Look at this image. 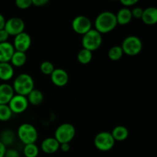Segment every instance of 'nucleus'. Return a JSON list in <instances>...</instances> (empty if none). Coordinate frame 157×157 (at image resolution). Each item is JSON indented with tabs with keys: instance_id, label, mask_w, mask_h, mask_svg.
Listing matches in <instances>:
<instances>
[{
	"instance_id": "1",
	"label": "nucleus",
	"mask_w": 157,
	"mask_h": 157,
	"mask_svg": "<svg viewBox=\"0 0 157 157\" xmlns=\"http://www.w3.org/2000/svg\"><path fill=\"white\" fill-rule=\"evenodd\" d=\"M117 25L116 15L110 11H104L97 16L94 21L95 30L99 33L106 34L113 31Z\"/></svg>"
},
{
	"instance_id": "2",
	"label": "nucleus",
	"mask_w": 157,
	"mask_h": 157,
	"mask_svg": "<svg viewBox=\"0 0 157 157\" xmlns=\"http://www.w3.org/2000/svg\"><path fill=\"white\" fill-rule=\"evenodd\" d=\"M34 86L35 82L32 76L29 74L22 73L18 75L14 80L12 87L16 94L27 97L34 89Z\"/></svg>"
},
{
	"instance_id": "3",
	"label": "nucleus",
	"mask_w": 157,
	"mask_h": 157,
	"mask_svg": "<svg viewBox=\"0 0 157 157\" xmlns=\"http://www.w3.org/2000/svg\"><path fill=\"white\" fill-rule=\"evenodd\" d=\"M103 42L102 35L95 29H90L89 32L83 35L82 43L83 48L87 49L93 52L96 51L101 46Z\"/></svg>"
},
{
	"instance_id": "4",
	"label": "nucleus",
	"mask_w": 157,
	"mask_h": 157,
	"mask_svg": "<svg viewBox=\"0 0 157 157\" xmlns=\"http://www.w3.org/2000/svg\"><path fill=\"white\" fill-rule=\"evenodd\" d=\"M17 135L20 141L25 145L35 144L38 136L36 128L32 124H27V123H25L19 126Z\"/></svg>"
},
{
	"instance_id": "5",
	"label": "nucleus",
	"mask_w": 157,
	"mask_h": 157,
	"mask_svg": "<svg viewBox=\"0 0 157 157\" xmlns=\"http://www.w3.org/2000/svg\"><path fill=\"white\" fill-rule=\"evenodd\" d=\"M124 54L129 56H136L139 55L143 48V43L139 37L130 35L124 38L121 46Z\"/></svg>"
},
{
	"instance_id": "6",
	"label": "nucleus",
	"mask_w": 157,
	"mask_h": 157,
	"mask_svg": "<svg viewBox=\"0 0 157 157\" xmlns=\"http://www.w3.org/2000/svg\"><path fill=\"white\" fill-rule=\"evenodd\" d=\"M76 133L75 127L71 124L64 123L58 126L55 132V138L60 144H70Z\"/></svg>"
},
{
	"instance_id": "7",
	"label": "nucleus",
	"mask_w": 157,
	"mask_h": 157,
	"mask_svg": "<svg viewBox=\"0 0 157 157\" xmlns=\"http://www.w3.org/2000/svg\"><path fill=\"white\" fill-rule=\"evenodd\" d=\"M94 144L98 150L106 152L110 150L114 147L115 140L110 132L103 131L96 135Z\"/></svg>"
},
{
	"instance_id": "8",
	"label": "nucleus",
	"mask_w": 157,
	"mask_h": 157,
	"mask_svg": "<svg viewBox=\"0 0 157 157\" xmlns=\"http://www.w3.org/2000/svg\"><path fill=\"white\" fill-rule=\"evenodd\" d=\"M71 26L73 30L76 33L84 35L91 29L92 23L88 17L84 15H78L73 19Z\"/></svg>"
},
{
	"instance_id": "9",
	"label": "nucleus",
	"mask_w": 157,
	"mask_h": 157,
	"mask_svg": "<svg viewBox=\"0 0 157 157\" xmlns=\"http://www.w3.org/2000/svg\"><path fill=\"white\" fill-rule=\"evenodd\" d=\"M8 105L10 110H12V113L19 114L27 110L29 107V101H28L27 97L15 94L9 101Z\"/></svg>"
},
{
	"instance_id": "10",
	"label": "nucleus",
	"mask_w": 157,
	"mask_h": 157,
	"mask_svg": "<svg viewBox=\"0 0 157 157\" xmlns=\"http://www.w3.org/2000/svg\"><path fill=\"white\" fill-rule=\"evenodd\" d=\"M25 25L24 21L18 17H12L6 20L4 29L8 32L9 35L15 36L18 34L24 32Z\"/></svg>"
},
{
	"instance_id": "11",
	"label": "nucleus",
	"mask_w": 157,
	"mask_h": 157,
	"mask_svg": "<svg viewBox=\"0 0 157 157\" xmlns=\"http://www.w3.org/2000/svg\"><path fill=\"white\" fill-rule=\"evenodd\" d=\"M32 44L31 36L25 32H23L18 35H15L14 38L13 45L14 48L17 52H25V53Z\"/></svg>"
},
{
	"instance_id": "12",
	"label": "nucleus",
	"mask_w": 157,
	"mask_h": 157,
	"mask_svg": "<svg viewBox=\"0 0 157 157\" xmlns=\"http://www.w3.org/2000/svg\"><path fill=\"white\" fill-rule=\"evenodd\" d=\"M50 76L52 83L57 87H64L69 81L68 74L62 68H55Z\"/></svg>"
},
{
	"instance_id": "13",
	"label": "nucleus",
	"mask_w": 157,
	"mask_h": 157,
	"mask_svg": "<svg viewBox=\"0 0 157 157\" xmlns=\"http://www.w3.org/2000/svg\"><path fill=\"white\" fill-rule=\"evenodd\" d=\"M15 51L12 44L9 41L0 43V63L9 62Z\"/></svg>"
},
{
	"instance_id": "14",
	"label": "nucleus",
	"mask_w": 157,
	"mask_h": 157,
	"mask_svg": "<svg viewBox=\"0 0 157 157\" xmlns=\"http://www.w3.org/2000/svg\"><path fill=\"white\" fill-rule=\"evenodd\" d=\"M14 95L15 91L12 85L7 83L0 84V104H9Z\"/></svg>"
},
{
	"instance_id": "15",
	"label": "nucleus",
	"mask_w": 157,
	"mask_h": 157,
	"mask_svg": "<svg viewBox=\"0 0 157 157\" xmlns=\"http://www.w3.org/2000/svg\"><path fill=\"white\" fill-rule=\"evenodd\" d=\"M41 150L47 154H53L60 148V144L55 137H48L44 139L41 144Z\"/></svg>"
},
{
	"instance_id": "16",
	"label": "nucleus",
	"mask_w": 157,
	"mask_h": 157,
	"mask_svg": "<svg viewBox=\"0 0 157 157\" xmlns=\"http://www.w3.org/2000/svg\"><path fill=\"white\" fill-rule=\"evenodd\" d=\"M144 24L153 25L157 22V9L155 7H148L144 9L140 18Z\"/></svg>"
},
{
	"instance_id": "17",
	"label": "nucleus",
	"mask_w": 157,
	"mask_h": 157,
	"mask_svg": "<svg viewBox=\"0 0 157 157\" xmlns=\"http://www.w3.org/2000/svg\"><path fill=\"white\" fill-rule=\"evenodd\" d=\"M115 15H116L117 25H128L131 21L132 18H133L131 10L126 7H124L120 9L117 12V13L115 14Z\"/></svg>"
},
{
	"instance_id": "18",
	"label": "nucleus",
	"mask_w": 157,
	"mask_h": 157,
	"mask_svg": "<svg viewBox=\"0 0 157 157\" xmlns=\"http://www.w3.org/2000/svg\"><path fill=\"white\" fill-rule=\"evenodd\" d=\"M14 75V67L9 62L0 63V80L8 81Z\"/></svg>"
},
{
	"instance_id": "19",
	"label": "nucleus",
	"mask_w": 157,
	"mask_h": 157,
	"mask_svg": "<svg viewBox=\"0 0 157 157\" xmlns=\"http://www.w3.org/2000/svg\"><path fill=\"white\" fill-rule=\"evenodd\" d=\"M110 133L115 141H124L127 140L129 136L128 129L124 126H117L114 127Z\"/></svg>"
},
{
	"instance_id": "20",
	"label": "nucleus",
	"mask_w": 157,
	"mask_h": 157,
	"mask_svg": "<svg viewBox=\"0 0 157 157\" xmlns=\"http://www.w3.org/2000/svg\"><path fill=\"white\" fill-rule=\"evenodd\" d=\"M27 99L28 101H29V104H32L34 106H38L40 105L43 102L44 95H43L42 92L41 90L34 88L29 94V95L27 96Z\"/></svg>"
},
{
	"instance_id": "21",
	"label": "nucleus",
	"mask_w": 157,
	"mask_h": 157,
	"mask_svg": "<svg viewBox=\"0 0 157 157\" xmlns=\"http://www.w3.org/2000/svg\"><path fill=\"white\" fill-rule=\"evenodd\" d=\"M27 61V56L25 52H17L15 51L12 58H11V64L14 67H19L24 65Z\"/></svg>"
},
{
	"instance_id": "22",
	"label": "nucleus",
	"mask_w": 157,
	"mask_h": 157,
	"mask_svg": "<svg viewBox=\"0 0 157 157\" xmlns=\"http://www.w3.org/2000/svg\"><path fill=\"white\" fill-rule=\"evenodd\" d=\"M15 139V134L12 130L6 129L2 132L0 135V141L4 144L6 147L12 145Z\"/></svg>"
},
{
	"instance_id": "23",
	"label": "nucleus",
	"mask_w": 157,
	"mask_h": 157,
	"mask_svg": "<svg viewBox=\"0 0 157 157\" xmlns=\"http://www.w3.org/2000/svg\"><path fill=\"white\" fill-rule=\"evenodd\" d=\"M77 58H78V61L81 64H87L91 61L93 55H92V52H90V51L82 48L81 50L79 51Z\"/></svg>"
},
{
	"instance_id": "24",
	"label": "nucleus",
	"mask_w": 157,
	"mask_h": 157,
	"mask_svg": "<svg viewBox=\"0 0 157 157\" xmlns=\"http://www.w3.org/2000/svg\"><path fill=\"white\" fill-rule=\"evenodd\" d=\"M124 55L122 48L119 45H115L110 48L108 51V57L112 61H118Z\"/></svg>"
},
{
	"instance_id": "25",
	"label": "nucleus",
	"mask_w": 157,
	"mask_h": 157,
	"mask_svg": "<svg viewBox=\"0 0 157 157\" xmlns=\"http://www.w3.org/2000/svg\"><path fill=\"white\" fill-rule=\"evenodd\" d=\"M23 153L25 157H37L39 153V149L35 144H26L23 149Z\"/></svg>"
},
{
	"instance_id": "26",
	"label": "nucleus",
	"mask_w": 157,
	"mask_h": 157,
	"mask_svg": "<svg viewBox=\"0 0 157 157\" xmlns=\"http://www.w3.org/2000/svg\"><path fill=\"white\" fill-rule=\"evenodd\" d=\"M12 112L8 104H0V121H8L12 118Z\"/></svg>"
},
{
	"instance_id": "27",
	"label": "nucleus",
	"mask_w": 157,
	"mask_h": 157,
	"mask_svg": "<svg viewBox=\"0 0 157 157\" xmlns=\"http://www.w3.org/2000/svg\"><path fill=\"white\" fill-rule=\"evenodd\" d=\"M55 69V68L53 63H52L49 61H43L41 64V65H40V70L45 75H51Z\"/></svg>"
},
{
	"instance_id": "28",
	"label": "nucleus",
	"mask_w": 157,
	"mask_h": 157,
	"mask_svg": "<svg viewBox=\"0 0 157 157\" xmlns=\"http://www.w3.org/2000/svg\"><path fill=\"white\" fill-rule=\"evenodd\" d=\"M15 5L20 9H27L32 6V0H17Z\"/></svg>"
},
{
	"instance_id": "29",
	"label": "nucleus",
	"mask_w": 157,
	"mask_h": 157,
	"mask_svg": "<svg viewBox=\"0 0 157 157\" xmlns=\"http://www.w3.org/2000/svg\"><path fill=\"white\" fill-rule=\"evenodd\" d=\"M144 12V9L140 7H135L133 8V10H131L132 16L135 18H141Z\"/></svg>"
},
{
	"instance_id": "30",
	"label": "nucleus",
	"mask_w": 157,
	"mask_h": 157,
	"mask_svg": "<svg viewBox=\"0 0 157 157\" xmlns=\"http://www.w3.org/2000/svg\"><path fill=\"white\" fill-rule=\"evenodd\" d=\"M5 157H20V154L15 149H9L6 150Z\"/></svg>"
},
{
	"instance_id": "31",
	"label": "nucleus",
	"mask_w": 157,
	"mask_h": 157,
	"mask_svg": "<svg viewBox=\"0 0 157 157\" xmlns=\"http://www.w3.org/2000/svg\"><path fill=\"white\" fill-rule=\"evenodd\" d=\"M9 36L10 35L8 34V32H6L5 29H2L0 30V43L6 42L8 41V39H9Z\"/></svg>"
},
{
	"instance_id": "32",
	"label": "nucleus",
	"mask_w": 157,
	"mask_h": 157,
	"mask_svg": "<svg viewBox=\"0 0 157 157\" xmlns=\"http://www.w3.org/2000/svg\"><path fill=\"white\" fill-rule=\"evenodd\" d=\"M120 2L124 6L127 7H130V6H135L136 3H138V0H121Z\"/></svg>"
},
{
	"instance_id": "33",
	"label": "nucleus",
	"mask_w": 157,
	"mask_h": 157,
	"mask_svg": "<svg viewBox=\"0 0 157 157\" xmlns=\"http://www.w3.org/2000/svg\"><path fill=\"white\" fill-rule=\"evenodd\" d=\"M32 5L37 7H41L48 3V0H32Z\"/></svg>"
},
{
	"instance_id": "34",
	"label": "nucleus",
	"mask_w": 157,
	"mask_h": 157,
	"mask_svg": "<svg viewBox=\"0 0 157 157\" xmlns=\"http://www.w3.org/2000/svg\"><path fill=\"white\" fill-rule=\"evenodd\" d=\"M6 18H5L4 15H3L2 14L0 13V30L4 29L5 25H6Z\"/></svg>"
},
{
	"instance_id": "35",
	"label": "nucleus",
	"mask_w": 157,
	"mask_h": 157,
	"mask_svg": "<svg viewBox=\"0 0 157 157\" xmlns=\"http://www.w3.org/2000/svg\"><path fill=\"white\" fill-rule=\"evenodd\" d=\"M6 147L0 141V157H5V154H6Z\"/></svg>"
},
{
	"instance_id": "36",
	"label": "nucleus",
	"mask_w": 157,
	"mask_h": 157,
	"mask_svg": "<svg viewBox=\"0 0 157 157\" xmlns=\"http://www.w3.org/2000/svg\"><path fill=\"white\" fill-rule=\"evenodd\" d=\"M60 148L63 152H68L70 150V144H60Z\"/></svg>"
}]
</instances>
